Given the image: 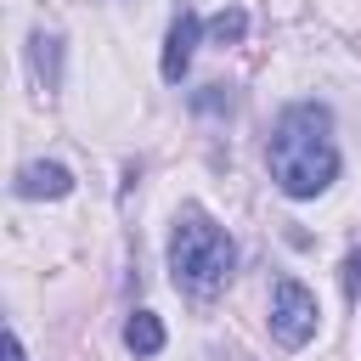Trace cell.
Listing matches in <instances>:
<instances>
[{
	"label": "cell",
	"mask_w": 361,
	"mask_h": 361,
	"mask_svg": "<svg viewBox=\"0 0 361 361\" xmlns=\"http://www.w3.org/2000/svg\"><path fill=\"white\" fill-rule=\"evenodd\" d=\"M271 180L288 192V197H316L333 186L338 175V147H333V113L322 102H299L276 118L271 130Z\"/></svg>",
	"instance_id": "1"
},
{
	"label": "cell",
	"mask_w": 361,
	"mask_h": 361,
	"mask_svg": "<svg viewBox=\"0 0 361 361\" xmlns=\"http://www.w3.org/2000/svg\"><path fill=\"white\" fill-rule=\"evenodd\" d=\"M237 271V243L226 237V226H214L203 209H180L175 231H169V276L186 293H220Z\"/></svg>",
	"instance_id": "2"
},
{
	"label": "cell",
	"mask_w": 361,
	"mask_h": 361,
	"mask_svg": "<svg viewBox=\"0 0 361 361\" xmlns=\"http://www.w3.org/2000/svg\"><path fill=\"white\" fill-rule=\"evenodd\" d=\"M316 293L305 288V282H293V276H282L276 288H271V333H276V344L282 350H299V344H310V333H316Z\"/></svg>",
	"instance_id": "3"
},
{
	"label": "cell",
	"mask_w": 361,
	"mask_h": 361,
	"mask_svg": "<svg viewBox=\"0 0 361 361\" xmlns=\"http://www.w3.org/2000/svg\"><path fill=\"white\" fill-rule=\"evenodd\" d=\"M197 34H203V23L180 6V17L169 23V39H164V79H169V85H175V79H186L192 51H197Z\"/></svg>",
	"instance_id": "4"
},
{
	"label": "cell",
	"mask_w": 361,
	"mask_h": 361,
	"mask_svg": "<svg viewBox=\"0 0 361 361\" xmlns=\"http://www.w3.org/2000/svg\"><path fill=\"white\" fill-rule=\"evenodd\" d=\"M17 192L23 197H68L73 192V175L62 164H23L17 169Z\"/></svg>",
	"instance_id": "5"
},
{
	"label": "cell",
	"mask_w": 361,
	"mask_h": 361,
	"mask_svg": "<svg viewBox=\"0 0 361 361\" xmlns=\"http://www.w3.org/2000/svg\"><path fill=\"white\" fill-rule=\"evenodd\" d=\"M124 344H130L135 355H158V350H164V322H158L152 310H135V316L124 322Z\"/></svg>",
	"instance_id": "6"
},
{
	"label": "cell",
	"mask_w": 361,
	"mask_h": 361,
	"mask_svg": "<svg viewBox=\"0 0 361 361\" xmlns=\"http://www.w3.org/2000/svg\"><path fill=\"white\" fill-rule=\"evenodd\" d=\"M243 34H248V11H243V6H226V11L209 17V39H214V45H237Z\"/></svg>",
	"instance_id": "7"
},
{
	"label": "cell",
	"mask_w": 361,
	"mask_h": 361,
	"mask_svg": "<svg viewBox=\"0 0 361 361\" xmlns=\"http://www.w3.org/2000/svg\"><path fill=\"white\" fill-rule=\"evenodd\" d=\"M51 62H56V39L34 34V79H39V85H51V73H56Z\"/></svg>",
	"instance_id": "8"
},
{
	"label": "cell",
	"mask_w": 361,
	"mask_h": 361,
	"mask_svg": "<svg viewBox=\"0 0 361 361\" xmlns=\"http://www.w3.org/2000/svg\"><path fill=\"white\" fill-rule=\"evenodd\" d=\"M344 293L361 299V248H350V259H344Z\"/></svg>",
	"instance_id": "9"
},
{
	"label": "cell",
	"mask_w": 361,
	"mask_h": 361,
	"mask_svg": "<svg viewBox=\"0 0 361 361\" xmlns=\"http://www.w3.org/2000/svg\"><path fill=\"white\" fill-rule=\"evenodd\" d=\"M6 361H23V344H17V333H6Z\"/></svg>",
	"instance_id": "10"
}]
</instances>
